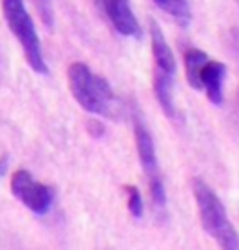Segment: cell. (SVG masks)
<instances>
[{"label":"cell","mask_w":239,"mask_h":250,"mask_svg":"<svg viewBox=\"0 0 239 250\" xmlns=\"http://www.w3.org/2000/svg\"><path fill=\"white\" fill-rule=\"evenodd\" d=\"M107 17L110 19L112 26L125 38H142V28L136 21L135 13L131 10L129 0H101Z\"/></svg>","instance_id":"8992f818"},{"label":"cell","mask_w":239,"mask_h":250,"mask_svg":"<svg viewBox=\"0 0 239 250\" xmlns=\"http://www.w3.org/2000/svg\"><path fill=\"white\" fill-rule=\"evenodd\" d=\"M226 75V65L215 60H208L200 71V84L206 90L209 103L222 104V79Z\"/></svg>","instance_id":"ba28073f"},{"label":"cell","mask_w":239,"mask_h":250,"mask_svg":"<svg viewBox=\"0 0 239 250\" xmlns=\"http://www.w3.org/2000/svg\"><path fill=\"white\" fill-rule=\"evenodd\" d=\"M185 77L189 81V86L195 88V90H202V84H200V71L204 67V63L208 62V54L200 49H189L185 52Z\"/></svg>","instance_id":"30bf717a"},{"label":"cell","mask_w":239,"mask_h":250,"mask_svg":"<svg viewBox=\"0 0 239 250\" xmlns=\"http://www.w3.org/2000/svg\"><path fill=\"white\" fill-rule=\"evenodd\" d=\"M11 192L36 215H47L52 208V188L36 181L28 170H17L11 176Z\"/></svg>","instance_id":"5b68a950"},{"label":"cell","mask_w":239,"mask_h":250,"mask_svg":"<svg viewBox=\"0 0 239 250\" xmlns=\"http://www.w3.org/2000/svg\"><path fill=\"white\" fill-rule=\"evenodd\" d=\"M153 2L163 11H167L168 15L183 28H187L193 21V11L189 6V0H153Z\"/></svg>","instance_id":"8fae6325"},{"label":"cell","mask_w":239,"mask_h":250,"mask_svg":"<svg viewBox=\"0 0 239 250\" xmlns=\"http://www.w3.org/2000/svg\"><path fill=\"white\" fill-rule=\"evenodd\" d=\"M2 10H4V19L8 22L10 30L17 38V42L21 43L26 62L30 63V67L36 73L45 75L49 69L43 58L42 42H40V36H38L30 13L24 6V0H2Z\"/></svg>","instance_id":"3957f363"},{"label":"cell","mask_w":239,"mask_h":250,"mask_svg":"<svg viewBox=\"0 0 239 250\" xmlns=\"http://www.w3.org/2000/svg\"><path fill=\"white\" fill-rule=\"evenodd\" d=\"M38 2V8H40V13H42L43 22L51 28L52 26V0H36Z\"/></svg>","instance_id":"4fadbf2b"},{"label":"cell","mask_w":239,"mask_h":250,"mask_svg":"<svg viewBox=\"0 0 239 250\" xmlns=\"http://www.w3.org/2000/svg\"><path fill=\"white\" fill-rule=\"evenodd\" d=\"M69 90L77 103L83 106L86 112L118 118L122 104L114 95L110 84L103 77L92 73V69L83 62H75L67 69Z\"/></svg>","instance_id":"6da1fadb"},{"label":"cell","mask_w":239,"mask_h":250,"mask_svg":"<svg viewBox=\"0 0 239 250\" xmlns=\"http://www.w3.org/2000/svg\"><path fill=\"white\" fill-rule=\"evenodd\" d=\"M150 38H152V51H153L155 69L174 77L177 69L176 58H174V52L170 49V45L165 40V34L161 32L155 21H152V24H150Z\"/></svg>","instance_id":"52a82bcc"},{"label":"cell","mask_w":239,"mask_h":250,"mask_svg":"<svg viewBox=\"0 0 239 250\" xmlns=\"http://www.w3.org/2000/svg\"><path fill=\"white\" fill-rule=\"evenodd\" d=\"M193 192H195V200H196L200 222H202L204 231L211 239H215V243L222 249H239V235L234 228V224L230 222L228 213H226L220 198L211 190L209 185H206L198 177L193 181Z\"/></svg>","instance_id":"7a4b0ae2"},{"label":"cell","mask_w":239,"mask_h":250,"mask_svg":"<svg viewBox=\"0 0 239 250\" xmlns=\"http://www.w3.org/2000/svg\"><path fill=\"white\" fill-rule=\"evenodd\" d=\"M125 192H127V208H129V213L135 217V219H140L144 215V204H142V194L140 190L133 185H127L125 187Z\"/></svg>","instance_id":"7c38bea8"},{"label":"cell","mask_w":239,"mask_h":250,"mask_svg":"<svg viewBox=\"0 0 239 250\" xmlns=\"http://www.w3.org/2000/svg\"><path fill=\"white\" fill-rule=\"evenodd\" d=\"M133 127H135L136 149H138V157H140V165L148 176L152 200H153L155 208L163 209L167 206V192H165V183H163L159 163H157L155 144H153L152 133L146 127L144 118L140 116V112H135V110H133Z\"/></svg>","instance_id":"277c9868"},{"label":"cell","mask_w":239,"mask_h":250,"mask_svg":"<svg viewBox=\"0 0 239 250\" xmlns=\"http://www.w3.org/2000/svg\"><path fill=\"white\" fill-rule=\"evenodd\" d=\"M174 77L163 73V71H153V92L159 101V106L163 108V112L170 118V120H176L177 118V108L174 103Z\"/></svg>","instance_id":"9c48e42d"}]
</instances>
